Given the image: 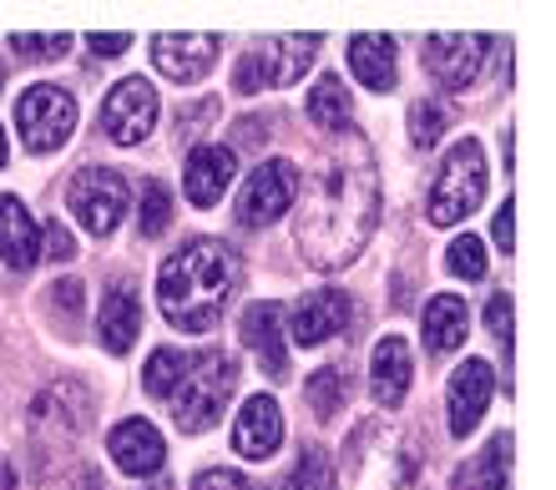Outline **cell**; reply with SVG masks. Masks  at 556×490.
<instances>
[{
    "label": "cell",
    "mask_w": 556,
    "mask_h": 490,
    "mask_svg": "<svg viewBox=\"0 0 556 490\" xmlns=\"http://www.w3.org/2000/svg\"><path fill=\"white\" fill-rule=\"evenodd\" d=\"M127 202H132V188H127V177L117 167H81L72 177V188H66V208L97 238H106L127 217Z\"/></svg>",
    "instance_id": "8"
},
{
    "label": "cell",
    "mask_w": 556,
    "mask_h": 490,
    "mask_svg": "<svg viewBox=\"0 0 556 490\" xmlns=\"http://www.w3.org/2000/svg\"><path fill=\"white\" fill-rule=\"evenodd\" d=\"M0 91H5V61H0Z\"/></svg>",
    "instance_id": "41"
},
{
    "label": "cell",
    "mask_w": 556,
    "mask_h": 490,
    "mask_svg": "<svg viewBox=\"0 0 556 490\" xmlns=\"http://www.w3.org/2000/svg\"><path fill=\"white\" fill-rule=\"evenodd\" d=\"M425 455L390 419H365L344 450V490H415Z\"/></svg>",
    "instance_id": "3"
},
{
    "label": "cell",
    "mask_w": 556,
    "mask_h": 490,
    "mask_svg": "<svg viewBox=\"0 0 556 490\" xmlns=\"http://www.w3.org/2000/svg\"><path fill=\"white\" fill-rule=\"evenodd\" d=\"M0 490H15V465L0 455Z\"/></svg>",
    "instance_id": "39"
},
{
    "label": "cell",
    "mask_w": 556,
    "mask_h": 490,
    "mask_svg": "<svg viewBox=\"0 0 556 490\" xmlns=\"http://www.w3.org/2000/svg\"><path fill=\"white\" fill-rule=\"evenodd\" d=\"M314 46H319V36H264L249 56L238 61L233 87L249 91V97L268 87H289L314 66Z\"/></svg>",
    "instance_id": "6"
},
{
    "label": "cell",
    "mask_w": 556,
    "mask_h": 490,
    "mask_svg": "<svg viewBox=\"0 0 556 490\" xmlns=\"http://www.w3.org/2000/svg\"><path fill=\"white\" fill-rule=\"evenodd\" d=\"M350 72L365 81L369 91H390L400 81V61H395V41L390 36H350Z\"/></svg>",
    "instance_id": "22"
},
{
    "label": "cell",
    "mask_w": 556,
    "mask_h": 490,
    "mask_svg": "<svg viewBox=\"0 0 556 490\" xmlns=\"http://www.w3.org/2000/svg\"><path fill=\"white\" fill-rule=\"evenodd\" d=\"M106 455L117 461V470L142 480V476H157L162 465H167V440L147 419H122L117 430L106 435Z\"/></svg>",
    "instance_id": "14"
},
{
    "label": "cell",
    "mask_w": 556,
    "mask_h": 490,
    "mask_svg": "<svg viewBox=\"0 0 556 490\" xmlns=\"http://www.w3.org/2000/svg\"><path fill=\"white\" fill-rule=\"evenodd\" d=\"M308 410L319 419H334L339 410H344V394H350V385H344V369H334V364H324V369H314L308 375Z\"/></svg>",
    "instance_id": "27"
},
{
    "label": "cell",
    "mask_w": 556,
    "mask_h": 490,
    "mask_svg": "<svg viewBox=\"0 0 556 490\" xmlns=\"http://www.w3.org/2000/svg\"><path fill=\"white\" fill-rule=\"evenodd\" d=\"M293 192H299V173L289 162H264L253 167V177L238 192V223L243 228H268L293 208Z\"/></svg>",
    "instance_id": "9"
},
{
    "label": "cell",
    "mask_w": 556,
    "mask_h": 490,
    "mask_svg": "<svg viewBox=\"0 0 556 490\" xmlns=\"http://www.w3.org/2000/svg\"><path fill=\"white\" fill-rule=\"evenodd\" d=\"M238 253L218 238H192L188 248H177L173 259L162 263L157 299L167 324L182 334H207L218 324V314L228 309L238 289Z\"/></svg>",
    "instance_id": "2"
},
{
    "label": "cell",
    "mask_w": 556,
    "mask_h": 490,
    "mask_svg": "<svg viewBox=\"0 0 556 490\" xmlns=\"http://www.w3.org/2000/svg\"><path fill=\"white\" fill-rule=\"evenodd\" d=\"M308 122L314 127H324V131H350V122H354V101H350V91H344V81H339L334 72L329 76H319L314 81V91H308Z\"/></svg>",
    "instance_id": "24"
},
{
    "label": "cell",
    "mask_w": 556,
    "mask_h": 490,
    "mask_svg": "<svg viewBox=\"0 0 556 490\" xmlns=\"http://www.w3.org/2000/svg\"><path fill=\"white\" fill-rule=\"evenodd\" d=\"M283 445V415H278V400L274 394H253L243 404V415L233 425V450L243 461H268L274 450Z\"/></svg>",
    "instance_id": "17"
},
{
    "label": "cell",
    "mask_w": 556,
    "mask_h": 490,
    "mask_svg": "<svg viewBox=\"0 0 556 490\" xmlns=\"http://www.w3.org/2000/svg\"><path fill=\"white\" fill-rule=\"evenodd\" d=\"M511 213H516V202H501L496 223H491V238H496V243H501V253H511V248H516V228H511Z\"/></svg>",
    "instance_id": "36"
},
{
    "label": "cell",
    "mask_w": 556,
    "mask_h": 490,
    "mask_svg": "<svg viewBox=\"0 0 556 490\" xmlns=\"http://www.w3.org/2000/svg\"><path fill=\"white\" fill-rule=\"evenodd\" d=\"M41 259H51V263H66V259H76L72 233L61 228V223H46V233H41Z\"/></svg>",
    "instance_id": "34"
},
{
    "label": "cell",
    "mask_w": 556,
    "mask_h": 490,
    "mask_svg": "<svg viewBox=\"0 0 556 490\" xmlns=\"http://www.w3.org/2000/svg\"><path fill=\"white\" fill-rule=\"evenodd\" d=\"M218 61V36H192V30H157L152 36V66L177 87L203 81Z\"/></svg>",
    "instance_id": "11"
},
{
    "label": "cell",
    "mask_w": 556,
    "mask_h": 490,
    "mask_svg": "<svg viewBox=\"0 0 556 490\" xmlns=\"http://www.w3.org/2000/svg\"><path fill=\"white\" fill-rule=\"evenodd\" d=\"M350 318H354V309L339 289L308 293V299H299L289 309V344L314 349V344H324V339H334V334L350 329Z\"/></svg>",
    "instance_id": "13"
},
{
    "label": "cell",
    "mask_w": 556,
    "mask_h": 490,
    "mask_svg": "<svg viewBox=\"0 0 556 490\" xmlns=\"http://www.w3.org/2000/svg\"><path fill=\"white\" fill-rule=\"evenodd\" d=\"M491 394H496V375H491V364L485 360H466L451 375V394H445V400H451V430L460 435V440L481 425Z\"/></svg>",
    "instance_id": "15"
},
{
    "label": "cell",
    "mask_w": 556,
    "mask_h": 490,
    "mask_svg": "<svg viewBox=\"0 0 556 490\" xmlns=\"http://www.w3.org/2000/svg\"><path fill=\"white\" fill-rule=\"evenodd\" d=\"M66 46H72V36L56 30V36H15L11 51L26 61H56V56H66Z\"/></svg>",
    "instance_id": "32"
},
{
    "label": "cell",
    "mask_w": 556,
    "mask_h": 490,
    "mask_svg": "<svg viewBox=\"0 0 556 490\" xmlns=\"http://www.w3.org/2000/svg\"><path fill=\"white\" fill-rule=\"evenodd\" d=\"M238 390V364L228 349H207V354H192L188 375L173 390V419L182 435H203L213 419L228 410Z\"/></svg>",
    "instance_id": "4"
},
{
    "label": "cell",
    "mask_w": 556,
    "mask_h": 490,
    "mask_svg": "<svg viewBox=\"0 0 556 490\" xmlns=\"http://www.w3.org/2000/svg\"><path fill=\"white\" fill-rule=\"evenodd\" d=\"M466 299L460 293H435L425 303V344H430V354H451V349L466 344Z\"/></svg>",
    "instance_id": "23"
},
{
    "label": "cell",
    "mask_w": 556,
    "mask_h": 490,
    "mask_svg": "<svg viewBox=\"0 0 556 490\" xmlns=\"http://www.w3.org/2000/svg\"><path fill=\"white\" fill-rule=\"evenodd\" d=\"M445 127H451V112H445L440 101H415L410 106V142L420 147V152H430Z\"/></svg>",
    "instance_id": "29"
},
{
    "label": "cell",
    "mask_w": 556,
    "mask_h": 490,
    "mask_svg": "<svg viewBox=\"0 0 556 490\" xmlns=\"http://www.w3.org/2000/svg\"><path fill=\"white\" fill-rule=\"evenodd\" d=\"M410 375H415L410 344L400 334H384L380 344H375V354H369V390H375L380 410H395L410 394Z\"/></svg>",
    "instance_id": "19"
},
{
    "label": "cell",
    "mask_w": 556,
    "mask_h": 490,
    "mask_svg": "<svg viewBox=\"0 0 556 490\" xmlns=\"http://www.w3.org/2000/svg\"><path fill=\"white\" fill-rule=\"evenodd\" d=\"M506 476H511V435H496L481 450V461H470L455 476V490H506Z\"/></svg>",
    "instance_id": "25"
},
{
    "label": "cell",
    "mask_w": 556,
    "mask_h": 490,
    "mask_svg": "<svg viewBox=\"0 0 556 490\" xmlns=\"http://www.w3.org/2000/svg\"><path fill=\"white\" fill-rule=\"evenodd\" d=\"M137 329H142V303H137L132 284H112V293L97 309V334L112 354H127L137 344Z\"/></svg>",
    "instance_id": "21"
},
{
    "label": "cell",
    "mask_w": 556,
    "mask_h": 490,
    "mask_svg": "<svg viewBox=\"0 0 556 490\" xmlns=\"http://www.w3.org/2000/svg\"><path fill=\"white\" fill-rule=\"evenodd\" d=\"M15 131H21V142H26L30 152H56L76 131V97L51 87V81L26 87L21 101H15Z\"/></svg>",
    "instance_id": "7"
},
{
    "label": "cell",
    "mask_w": 556,
    "mask_h": 490,
    "mask_svg": "<svg viewBox=\"0 0 556 490\" xmlns=\"http://www.w3.org/2000/svg\"><path fill=\"white\" fill-rule=\"evenodd\" d=\"M192 490H264V486H253V480L238 476V470H203V476L192 480Z\"/></svg>",
    "instance_id": "35"
},
{
    "label": "cell",
    "mask_w": 556,
    "mask_h": 490,
    "mask_svg": "<svg viewBox=\"0 0 556 490\" xmlns=\"http://www.w3.org/2000/svg\"><path fill=\"white\" fill-rule=\"evenodd\" d=\"M87 46H91V56L112 61V56H122V51L132 46V36H87Z\"/></svg>",
    "instance_id": "37"
},
{
    "label": "cell",
    "mask_w": 556,
    "mask_h": 490,
    "mask_svg": "<svg viewBox=\"0 0 556 490\" xmlns=\"http://www.w3.org/2000/svg\"><path fill=\"white\" fill-rule=\"evenodd\" d=\"M51 293H56V303H61V309H72V314H76V309H81V284H76V278H66V284H56V289H51Z\"/></svg>",
    "instance_id": "38"
},
{
    "label": "cell",
    "mask_w": 556,
    "mask_h": 490,
    "mask_svg": "<svg viewBox=\"0 0 556 490\" xmlns=\"http://www.w3.org/2000/svg\"><path fill=\"white\" fill-rule=\"evenodd\" d=\"M289 486L293 490H339V470H334V461H329V450L308 445L304 455H299V465H293Z\"/></svg>",
    "instance_id": "28"
},
{
    "label": "cell",
    "mask_w": 556,
    "mask_h": 490,
    "mask_svg": "<svg viewBox=\"0 0 556 490\" xmlns=\"http://www.w3.org/2000/svg\"><path fill=\"white\" fill-rule=\"evenodd\" d=\"M299 217H293V248L308 268H344L359 259V248L375 233L380 217V173L375 152L359 131H339V147H329L314 173L299 183Z\"/></svg>",
    "instance_id": "1"
},
{
    "label": "cell",
    "mask_w": 556,
    "mask_h": 490,
    "mask_svg": "<svg viewBox=\"0 0 556 490\" xmlns=\"http://www.w3.org/2000/svg\"><path fill=\"white\" fill-rule=\"evenodd\" d=\"M5 158H11V147H5V131H0V167H5Z\"/></svg>",
    "instance_id": "40"
},
{
    "label": "cell",
    "mask_w": 556,
    "mask_h": 490,
    "mask_svg": "<svg viewBox=\"0 0 556 490\" xmlns=\"http://www.w3.org/2000/svg\"><path fill=\"white\" fill-rule=\"evenodd\" d=\"M137 228L147 233V238H157V233H167V223H173V192L162 188V183H147L142 188V208H137Z\"/></svg>",
    "instance_id": "30"
},
{
    "label": "cell",
    "mask_w": 556,
    "mask_h": 490,
    "mask_svg": "<svg viewBox=\"0 0 556 490\" xmlns=\"http://www.w3.org/2000/svg\"><path fill=\"white\" fill-rule=\"evenodd\" d=\"M0 259L11 263L15 274H26V268H36V259H41V228L30 223L26 202L21 198H0Z\"/></svg>",
    "instance_id": "20"
},
{
    "label": "cell",
    "mask_w": 556,
    "mask_h": 490,
    "mask_svg": "<svg viewBox=\"0 0 556 490\" xmlns=\"http://www.w3.org/2000/svg\"><path fill=\"white\" fill-rule=\"evenodd\" d=\"M233 173H238L233 147L203 142V147H192V152H188V167H182V192H188V202H198V208H213V202L228 192Z\"/></svg>",
    "instance_id": "16"
},
{
    "label": "cell",
    "mask_w": 556,
    "mask_h": 490,
    "mask_svg": "<svg viewBox=\"0 0 556 490\" xmlns=\"http://www.w3.org/2000/svg\"><path fill=\"white\" fill-rule=\"evenodd\" d=\"M485 56H491V36H430L425 41V66L440 87H470L481 76Z\"/></svg>",
    "instance_id": "12"
},
{
    "label": "cell",
    "mask_w": 556,
    "mask_h": 490,
    "mask_svg": "<svg viewBox=\"0 0 556 490\" xmlns=\"http://www.w3.org/2000/svg\"><path fill=\"white\" fill-rule=\"evenodd\" d=\"M485 329L511 349V293H491V303H485Z\"/></svg>",
    "instance_id": "33"
},
{
    "label": "cell",
    "mask_w": 556,
    "mask_h": 490,
    "mask_svg": "<svg viewBox=\"0 0 556 490\" xmlns=\"http://www.w3.org/2000/svg\"><path fill=\"white\" fill-rule=\"evenodd\" d=\"M188 364H192V354H182V349H157L142 369L147 394H152V400H173V390L182 385V375H188Z\"/></svg>",
    "instance_id": "26"
},
{
    "label": "cell",
    "mask_w": 556,
    "mask_h": 490,
    "mask_svg": "<svg viewBox=\"0 0 556 490\" xmlns=\"http://www.w3.org/2000/svg\"><path fill=\"white\" fill-rule=\"evenodd\" d=\"M481 198H485V152L476 137H460L445 152V162H440V177H435V188H430L425 213H430V223L451 228V223H466L481 208Z\"/></svg>",
    "instance_id": "5"
},
{
    "label": "cell",
    "mask_w": 556,
    "mask_h": 490,
    "mask_svg": "<svg viewBox=\"0 0 556 490\" xmlns=\"http://www.w3.org/2000/svg\"><path fill=\"white\" fill-rule=\"evenodd\" d=\"M102 127L117 147L142 142L147 131L157 127V91H152V81H142V76L117 81L112 97H106V106H102Z\"/></svg>",
    "instance_id": "10"
},
{
    "label": "cell",
    "mask_w": 556,
    "mask_h": 490,
    "mask_svg": "<svg viewBox=\"0 0 556 490\" xmlns=\"http://www.w3.org/2000/svg\"><path fill=\"white\" fill-rule=\"evenodd\" d=\"M445 253H451V274L455 278H470V284H476V278H485V243L481 238H470V233H460V238H455L451 248H445Z\"/></svg>",
    "instance_id": "31"
},
{
    "label": "cell",
    "mask_w": 556,
    "mask_h": 490,
    "mask_svg": "<svg viewBox=\"0 0 556 490\" xmlns=\"http://www.w3.org/2000/svg\"><path fill=\"white\" fill-rule=\"evenodd\" d=\"M243 344L258 354L274 379H289V344H283V309L278 303H249L243 309Z\"/></svg>",
    "instance_id": "18"
}]
</instances>
